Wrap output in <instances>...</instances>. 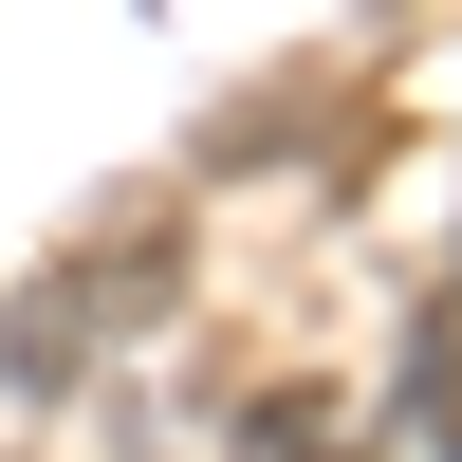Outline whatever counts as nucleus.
Wrapping results in <instances>:
<instances>
[{
    "instance_id": "nucleus-1",
    "label": "nucleus",
    "mask_w": 462,
    "mask_h": 462,
    "mask_svg": "<svg viewBox=\"0 0 462 462\" xmlns=\"http://www.w3.org/2000/svg\"><path fill=\"white\" fill-rule=\"evenodd\" d=\"M259 444H278V462H333V444H315V426H296V407H278V426H259Z\"/></svg>"
}]
</instances>
